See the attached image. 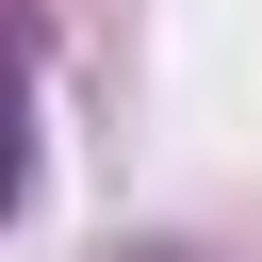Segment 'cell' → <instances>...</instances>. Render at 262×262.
I'll list each match as a JSON object with an SVG mask.
<instances>
[{
	"instance_id": "1",
	"label": "cell",
	"mask_w": 262,
	"mask_h": 262,
	"mask_svg": "<svg viewBox=\"0 0 262 262\" xmlns=\"http://www.w3.org/2000/svg\"><path fill=\"white\" fill-rule=\"evenodd\" d=\"M16 164H33V147H16V82H0V196H16Z\"/></svg>"
}]
</instances>
